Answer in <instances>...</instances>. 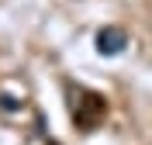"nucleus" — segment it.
<instances>
[{"instance_id": "f257e3e1", "label": "nucleus", "mask_w": 152, "mask_h": 145, "mask_svg": "<svg viewBox=\"0 0 152 145\" xmlns=\"http://www.w3.org/2000/svg\"><path fill=\"white\" fill-rule=\"evenodd\" d=\"M94 45H97L100 55H121L124 48H128V35H124V28H118V24H104V28L97 31Z\"/></svg>"}, {"instance_id": "f03ea898", "label": "nucleus", "mask_w": 152, "mask_h": 145, "mask_svg": "<svg viewBox=\"0 0 152 145\" xmlns=\"http://www.w3.org/2000/svg\"><path fill=\"white\" fill-rule=\"evenodd\" d=\"M0 111H4V114H18V111H21V100L14 93H0Z\"/></svg>"}]
</instances>
